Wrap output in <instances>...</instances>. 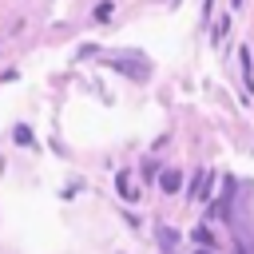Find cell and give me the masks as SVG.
Instances as JSON below:
<instances>
[{
    "label": "cell",
    "mask_w": 254,
    "mask_h": 254,
    "mask_svg": "<svg viewBox=\"0 0 254 254\" xmlns=\"http://www.w3.org/2000/svg\"><path fill=\"white\" fill-rule=\"evenodd\" d=\"M159 187H163L167 194H175V190L183 187V175H179V171H163V175H159Z\"/></svg>",
    "instance_id": "6da1fadb"
},
{
    "label": "cell",
    "mask_w": 254,
    "mask_h": 254,
    "mask_svg": "<svg viewBox=\"0 0 254 254\" xmlns=\"http://www.w3.org/2000/svg\"><path fill=\"white\" fill-rule=\"evenodd\" d=\"M115 187H119V194H123L127 202H135V198H139V190L131 187V175H127V171H119V179H115Z\"/></svg>",
    "instance_id": "7a4b0ae2"
},
{
    "label": "cell",
    "mask_w": 254,
    "mask_h": 254,
    "mask_svg": "<svg viewBox=\"0 0 254 254\" xmlns=\"http://www.w3.org/2000/svg\"><path fill=\"white\" fill-rule=\"evenodd\" d=\"M159 242H163V246H167V250L175 254V246H179V234H175L171 226H159Z\"/></svg>",
    "instance_id": "3957f363"
},
{
    "label": "cell",
    "mask_w": 254,
    "mask_h": 254,
    "mask_svg": "<svg viewBox=\"0 0 254 254\" xmlns=\"http://www.w3.org/2000/svg\"><path fill=\"white\" fill-rule=\"evenodd\" d=\"M16 143H20V147H32L36 139H32V131H28V127H16Z\"/></svg>",
    "instance_id": "277c9868"
},
{
    "label": "cell",
    "mask_w": 254,
    "mask_h": 254,
    "mask_svg": "<svg viewBox=\"0 0 254 254\" xmlns=\"http://www.w3.org/2000/svg\"><path fill=\"white\" fill-rule=\"evenodd\" d=\"M194 242H202V246H210V230H206V226H198V230H194Z\"/></svg>",
    "instance_id": "5b68a950"
},
{
    "label": "cell",
    "mask_w": 254,
    "mask_h": 254,
    "mask_svg": "<svg viewBox=\"0 0 254 254\" xmlns=\"http://www.w3.org/2000/svg\"><path fill=\"white\" fill-rule=\"evenodd\" d=\"M230 4H234V8H238V4H242V0H230Z\"/></svg>",
    "instance_id": "8992f818"
},
{
    "label": "cell",
    "mask_w": 254,
    "mask_h": 254,
    "mask_svg": "<svg viewBox=\"0 0 254 254\" xmlns=\"http://www.w3.org/2000/svg\"><path fill=\"white\" fill-rule=\"evenodd\" d=\"M202 254H210V250H202Z\"/></svg>",
    "instance_id": "52a82bcc"
}]
</instances>
